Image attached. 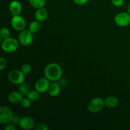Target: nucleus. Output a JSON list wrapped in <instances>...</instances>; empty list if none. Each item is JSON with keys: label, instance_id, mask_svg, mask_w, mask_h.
I'll return each mask as SVG.
<instances>
[{"label": "nucleus", "instance_id": "obj_1", "mask_svg": "<svg viewBox=\"0 0 130 130\" xmlns=\"http://www.w3.org/2000/svg\"><path fill=\"white\" fill-rule=\"evenodd\" d=\"M44 75L49 81L55 82L60 79L62 76V69L57 63H49L44 69Z\"/></svg>", "mask_w": 130, "mask_h": 130}, {"label": "nucleus", "instance_id": "obj_2", "mask_svg": "<svg viewBox=\"0 0 130 130\" xmlns=\"http://www.w3.org/2000/svg\"><path fill=\"white\" fill-rule=\"evenodd\" d=\"M1 47L4 52L6 53H13L17 50L19 42L13 38H8L4 39L1 44Z\"/></svg>", "mask_w": 130, "mask_h": 130}, {"label": "nucleus", "instance_id": "obj_3", "mask_svg": "<svg viewBox=\"0 0 130 130\" xmlns=\"http://www.w3.org/2000/svg\"><path fill=\"white\" fill-rule=\"evenodd\" d=\"M13 114L11 109L6 106L0 107V123L3 124H8L12 121Z\"/></svg>", "mask_w": 130, "mask_h": 130}, {"label": "nucleus", "instance_id": "obj_4", "mask_svg": "<svg viewBox=\"0 0 130 130\" xmlns=\"http://www.w3.org/2000/svg\"><path fill=\"white\" fill-rule=\"evenodd\" d=\"M105 106V102L104 99L100 97H96L93 99L88 105L89 111L92 113H96L100 111Z\"/></svg>", "mask_w": 130, "mask_h": 130}, {"label": "nucleus", "instance_id": "obj_5", "mask_svg": "<svg viewBox=\"0 0 130 130\" xmlns=\"http://www.w3.org/2000/svg\"><path fill=\"white\" fill-rule=\"evenodd\" d=\"M33 33L29 30V29H24L20 32L19 36V40L20 44L25 46L30 45L33 42L34 37Z\"/></svg>", "mask_w": 130, "mask_h": 130}, {"label": "nucleus", "instance_id": "obj_6", "mask_svg": "<svg viewBox=\"0 0 130 130\" xmlns=\"http://www.w3.org/2000/svg\"><path fill=\"white\" fill-rule=\"evenodd\" d=\"M8 79L11 83L15 85H20L24 82L25 74L19 70H13L8 74Z\"/></svg>", "mask_w": 130, "mask_h": 130}, {"label": "nucleus", "instance_id": "obj_7", "mask_svg": "<svg viewBox=\"0 0 130 130\" xmlns=\"http://www.w3.org/2000/svg\"><path fill=\"white\" fill-rule=\"evenodd\" d=\"M11 24L12 27L18 31H22L25 27V20L24 18L19 15H13L11 20Z\"/></svg>", "mask_w": 130, "mask_h": 130}, {"label": "nucleus", "instance_id": "obj_8", "mask_svg": "<svg viewBox=\"0 0 130 130\" xmlns=\"http://www.w3.org/2000/svg\"><path fill=\"white\" fill-rule=\"evenodd\" d=\"M115 22L119 27H126L130 24V14L126 12H121L116 16Z\"/></svg>", "mask_w": 130, "mask_h": 130}, {"label": "nucleus", "instance_id": "obj_9", "mask_svg": "<svg viewBox=\"0 0 130 130\" xmlns=\"http://www.w3.org/2000/svg\"><path fill=\"white\" fill-rule=\"evenodd\" d=\"M50 81L48 79L46 78H40L36 81L35 84V89L39 93H45L48 90L50 87Z\"/></svg>", "mask_w": 130, "mask_h": 130}, {"label": "nucleus", "instance_id": "obj_10", "mask_svg": "<svg viewBox=\"0 0 130 130\" xmlns=\"http://www.w3.org/2000/svg\"><path fill=\"white\" fill-rule=\"evenodd\" d=\"M19 126L23 129L29 130L33 129L35 126V121L31 117L25 116L20 118Z\"/></svg>", "mask_w": 130, "mask_h": 130}, {"label": "nucleus", "instance_id": "obj_11", "mask_svg": "<svg viewBox=\"0 0 130 130\" xmlns=\"http://www.w3.org/2000/svg\"><path fill=\"white\" fill-rule=\"evenodd\" d=\"M8 100L12 104H20L23 100V95L20 91H13L10 93L8 96Z\"/></svg>", "mask_w": 130, "mask_h": 130}, {"label": "nucleus", "instance_id": "obj_12", "mask_svg": "<svg viewBox=\"0 0 130 130\" xmlns=\"http://www.w3.org/2000/svg\"><path fill=\"white\" fill-rule=\"evenodd\" d=\"M9 10L13 15H19L22 11V5L19 1H13L9 5Z\"/></svg>", "mask_w": 130, "mask_h": 130}, {"label": "nucleus", "instance_id": "obj_13", "mask_svg": "<svg viewBox=\"0 0 130 130\" xmlns=\"http://www.w3.org/2000/svg\"><path fill=\"white\" fill-rule=\"evenodd\" d=\"M48 91L51 96H57L60 93V86L57 81L53 82L50 85Z\"/></svg>", "mask_w": 130, "mask_h": 130}, {"label": "nucleus", "instance_id": "obj_14", "mask_svg": "<svg viewBox=\"0 0 130 130\" xmlns=\"http://www.w3.org/2000/svg\"><path fill=\"white\" fill-rule=\"evenodd\" d=\"M34 17H35L36 20L38 21L44 22V20H46L48 17V11L44 8H39L36 11Z\"/></svg>", "mask_w": 130, "mask_h": 130}, {"label": "nucleus", "instance_id": "obj_15", "mask_svg": "<svg viewBox=\"0 0 130 130\" xmlns=\"http://www.w3.org/2000/svg\"><path fill=\"white\" fill-rule=\"evenodd\" d=\"M105 106L109 108H114L117 106L118 104V100L116 97L113 96H109L105 100Z\"/></svg>", "mask_w": 130, "mask_h": 130}, {"label": "nucleus", "instance_id": "obj_16", "mask_svg": "<svg viewBox=\"0 0 130 130\" xmlns=\"http://www.w3.org/2000/svg\"><path fill=\"white\" fill-rule=\"evenodd\" d=\"M19 90L23 95L27 96L28 95V93L30 91V88L29 85L27 83L23 82L19 85Z\"/></svg>", "mask_w": 130, "mask_h": 130}, {"label": "nucleus", "instance_id": "obj_17", "mask_svg": "<svg viewBox=\"0 0 130 130\" xmlns=\"http://www.w3.org/2000/svg\"><path fill=\"white\" fill-rule=\"evenodd\" d=\"M40 29L41 24L40 23H39V22L38 21V20H34V21H32V22H30V24H29V29L31 32L33 33V34L38 32Z\"/></svg>", "mask_w": 130, "mask_h": 130}, {"label": "nucleus", "instance_id": "obj_18", "mask_svg": "<svg viewBox=\"0 0 130 130\" xmlns=\"http://www.w3.org/2000/svg\"><path fill=\"white\" fill-rule=\"evenodd\" d=\"M29 2L33 7L39 9L44 8L46 4V0H29Z\"/></svg>", "mask_w": 130, "mask_h": 130}, {"label": "nucleus", "instance_id": "obj_19", "mask_svg": "<svg viewBox=\"0 0 130 130\" xmlns=\"http://www.w3.org/2000/svg\"><path fill=\"white\" fill-rule=\"evenodd\" d=\"M39 93L38 91H30V92L28 93V95H27L28 99H30L31 101L35 102L37 101L38 99H39Z\"/></svg>", "mask_w": 130, "mask_h": 130}, {"label": "nucleus", "instance_id": "obj_20", "mask_svg": "<svg viewBox=\"0 0 130 130\" xmlns=\"http://www.w3.org/2000/svg\"><path fill=\"white\" fill-rule=\"evenodd\" d=\"M0 36H1V38L4 39L10 38V32L9 29L6 27L1 28V30H0Z\"/></svg>", "mask_w": 130, "mask_h": 130}, {"label": "nucleus", "instance_id": "obj_21", "mask_svg": "<svg viewBox=\"0 0 130 130\" xmlns=\"http://www.w3.org/2000/svg\"><path fill=\"white\" fill-rule=\"evenodd\" d=\"M20 71L23 72L25 75L28 74L31 71V67L29 64H24L22 66Z\"/></svg>", "mask_w": 130, "mask_h": 130}, {"label": "nucleus", "instance_id": "obj_22", "mask_svg": "<svg viewBox=\"0 0 130 130\" xmlns=\"http://www.w3.org/2000/svg\"><path fill=\"white\" fill-rule=\"evenodd\" d=\"M31 100L29 99H23V100L21 102V105L24 108H29L31 105Z\"/></svg>", "mask_w": 130, "mask_h": 130}, {"label": "nucleus", "instance_id": "obj_23", "mask_svg": "<svg viewBox=\"0 0 130 130\" xmlns=\"http://www.w3.org/2000/svg\"><path fill=\"white\" fill-rule=\"evenodd\" d=\"M36 130H48V127L44 123H39L36 126Z\"/></svg>", "mask_w": 130, "mask_h": 130}, {"label": "nucleus", "instance_id": "obj_24", "mask_svg": "<svg viewBox=\"0 0 130 130\" xmlns=\"http://www.w3.org/2000/svg\"><path fill=\"white\" fill-rule=\"evenodd\" d=\"M112 3L116 7L121 6L124 4V0H111Z\"/></svg>", "mask_w": 130, "mask_h": 130}, {"label": "nucleus", "instance_id": "obj_25", "mask_svg": "<svg viewBox=\"0 0 130 130\" xmlns=\"http://www.w3.org/2000/svg\"><path fill=\"white\" fill-rule=\"evenodd\" d=\"M6 66V61L4 58H0V70L2 71Z\"/></svg>", "mask_w": 130, "mask_h": 130}, {"label": "nucleus", "instance_id": "obj_26", "mask_svg": "<svg viewBox=\"0 0 130 130\" xmlns=\"http://www.w3.org/2000/svg\"><path fill=\"white\" fill-rule=\"evenodd\" d=\"M20 120V118H19L18 116H13L12 121H11V123H12V124H13L14 125H16V124H19Z\"/></svg>", "mask_w": 130, "mask_h": 130}, {"label": "nucleus", "instance_id": "obj_27", "mask_svg": "<svg viewBox=\"0 0 130 130\" xmlns=\"http://www.w3.org/2000/svg\"><path fill=\"white\" fill-rule=\"evenodd\" d=\"M89 0H73L74 2L78 5H84L88 2Z\"/></svg>", "mask_w": 130, "mask_h": 130}, {"label": "nucleus", "instance_id": "obj_28", "mask_svg": "<svg viewBox=\"0 0 130 130\" xmlns=\"http://www.w3.org/2000/svg\"><path fill=\"white\" fill-rule=\"evenodd\" d=\"M17 128L13 124H8L6 126L5 128V130H16Z\"/></svg>", "mask_w": 130, "mask_h": 130}, {"label": "nucleus", "instance_id": "obj_29", "mask_svg": "<svg viewBox=\"0 0 130 130\" xmlns=\"http://www.w3.org/2000/svg\"><path fill=\"white\" fill-rule=\"evenodd\" d=\"M128 13L129 14H130V3L128 5Z\"/></svg>", "mask_w": 130, "mask_h": 130}]
</instances>
